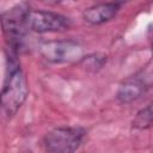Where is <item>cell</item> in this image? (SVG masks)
I'll list each match as a JSON object with an SVG mask.
<instances>
[{"label": "cell", "instance_id": "cell-1", "mask_svg": "<svg viewBox=\"0 0 153 153\" xmlns=\"http://www.w3.org/2000/svg\"><path fill=\"white\" fill-rule=\"evenodd\" d=\"M27 92L29 90L25 74L16 60V56H11L8 63V73L0 91L1 111L8 117L16 115L24 104L27 97Z\"/></svg>", "mask_w": 153, "mask_h": 153}, {"label": "cell", "instance_id": "cell-2", "mask_svg": "<svg viewBox=\"0 0 153 153\" xmlns=\"http://www.w3.org/2000/svg\"><path fill=\"white\" fill-rule=\"evenodd\" d=\"M30 8L25 4L16 5L0 16V26L12 50L22 42L27 30V14Z\"/></svg>", "mask_w": 153, "mask_h": 153}, {"label": "cell", "instance_id": "cell-3", "mask_svg": "<svg viewBox=\"0 0 153 153\" xmlns=\"http://www.w3.org/2000/svg\"><path fill=\"white\" fill-rule=\"evenodd\" d=\"M86 130L80 127H57L48 131L43 139L45 151L53 153H71L82 143Z\"/></svg>", "mask_w": 153, "mask_h": 153}, {"label": "cell", "instance_id": "cell-4", "mask_svg": "<svg viewBox=\"0 0 153 153\" xmlns=\"http://www.w3.org/2000/svg\"><path fill=\"white\" fill-rule=\"evenodd\" d=\"M39 54L50 63H67L82 57V47L73 39H57L39 45Z\"/></svg>", "mask_w": 153, "mask_h": 153}, {"label": "cell", "instance_id": "cell-5", "mask_svg": "<svg viewBox=\"0 0 153 153\" xmlns=\"http://www.w3.org/2000/svg\"><path fill=\"white\" fill-rule=\"evenodd\" d=\"M71 26V19L57 12L30 10L27 14V29L37 33L61 32L68 30Z\"/></svg>", "mask_w": 153, "mask_h": 153}, {"label": "cell", "instance_id": "cell-6", "mask_svg": "<svg viewBox=\"0 0 153 153\" xmlns=\"http://www.w3.org/2000/svg\"><path fill=\"white\" fill-rule=\"evenodd\" d=\"M149 82H147L141 76H131L124 80L116 93V97L120 103L128 104L131 102L137 100L140 97H142L147 90L149 88Z\"/></svg>", "mask_w": 153, "mask_h": 153}, {"label": "cell", "instance_id": "cell-7", "mask_svg": "<svg viewBox=\"0 0 153 153\" xmlns=\"http://www.w3.org/2000/svg\"><path fill=\"white\" fill-rule=\"evenodd\" d=\"M120 11L118 2H102L86 8L82 12V18L91 25H102L110 22Z\"/></svg>", "mask_w": 153, "mask_h": 153}, {"label": "cell", "instance_id": "cell-8", "mask_svg": "<svg viewBox=\"0 0 153 153\" xmlns=\"http://www.w3.org/2000/svg\"><path fill=\"white\" fill-rule=\"evenodd\" d=\"M81 67H84L87 72H97L99 71L106 62V56L104 54H100V53H93V54H90V55H86V56H82L80 60H79Z\"/></svg>", "mask_w": 153, "mask_h": 153}, {"label": "cell", "instance_id": "cell-9", "mask_svg": "<svg viewBox=\"0 0 153 153\" xmlns=\"http://www.w3.org/2000/svg\"><path fill=\"white\" fill-rule=\"evenodd\" d=\"M131 126L133 128L139 130L148 129L152 126V105L151 104L146 105L145 108L137 111V114L135 115L131 122Z\"/></svg>", "mask_w": 153, "mask_h": 153}, {"label": "cell", "instance_id": "cell-10", "mask_svg": "<svg viewBox=\"0 0 153 153\" xmlns=\"http://www.w3.org/2000/svg\"><path fill=\"white\" fill-rule=\"evenodd\" d=\"M47 1H48V0H47ZM55 1H60V0H55Z\"/></svg>", "mask_w": 153, "mask_h": 153}]
</instances>
